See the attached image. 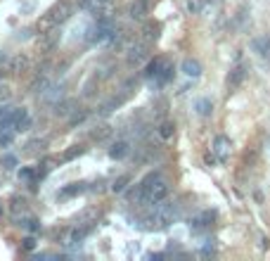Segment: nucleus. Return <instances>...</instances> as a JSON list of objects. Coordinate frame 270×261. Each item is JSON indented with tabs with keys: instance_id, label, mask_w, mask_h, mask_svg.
<instances>
[{
	"instance_id": "nucleus-5",
	"label": "nucleus",
	"mask_w": 270,
	"mask_h": 261,
	"mask_svg": "<svg viewBox=\"0 0 270 261\" xmlns=\"http://www.w3.org/2000/svg\"><path fill=\"white\" fill-rule=\"evenodd\" d=\"M247 74H249V69H247V64H244V62L234 64L233 69H230V74H228V91H237V88L244 83Z\"/></svg>"
},
{
	"instance_id": "nucleus-14",
	"label": "nucleus",
	"mask_w": 270,
	"mask_h": 261,
	"mask_svg": "<svg viewBox=\"0 0 270 261\" xmlns=\"http://www.w3.org/2000/svg\"><path fill=\"white\" fill-rule=\"evenodd\" d=\"M195 110H197L199 116H209V114L214 112V102L209 97H199L197 102H195Z\"/></svg>"
},
{
	"instance_id": "nucleus-20",
	"label": "nucleus",
	"mask_w": 270,
	"mask_h": 261,
	"mask_svg": "<svg viewBox=\"0 0 270 261\" xmlns=\"http://www.w3.org/2000/svg\"><path fill=\"white\" fill-rule=\"evenodd\" d=\"M88 233H90V225H88V228H76V230L72 233V242H81Z\"/></svg>"
},
{
	"instance_id": "nucleus-19",
	"label": "nucleus",
	"mask_w": 270,
	"mask_h": 261,
	"mask_svg": "<svg viewBox=\"0 0 270 261\" xmlns=\"http://www.w3.org/2000/svg\"><path fill=\"white\" fill-rule=\"evenodd\" d=\"M143 34H144V40H154V38L159 36V26L157 24H147Z\"/></svg>"
},
{
	"instance_id": "nucleus-22",
	"label": "nucleus",
	"mask_w": 270,
	"mask_h": 261,
	"mask_svg": "<svg viewBox=\"0 0 270 261\" xmlns=\"http://www.w3.org/2000/svg\"><path fill=\"white\" fill-rule=\"evenodd\" d=\"M19 178H24V181H34L36 173H34L31 168H21V171H19Z\"/></svg>"
},
{
	"instance_id": "nucleus-26",
	"label": "nucleus",
	"mask_w": 270,
	"mask_h": 261,
	"mask_svg": "<svg viewBox=\"0 0 270 261\" xmlns=\"http://www.w3.org/2000/svg\"><path fill=\"white\" fill-rule=\"evenodd\" d=\"M76 154H83V148H73L69 154H67V159H72V157H76Z\"/></svg>"
},
{
	"instance_id": "nucleus-17",
	"label": "nucleus",
	"mask_w": 270,
	"mask_h": 261,
	"mask_svg": "<svg viewBox=\"0 0 270 261\" xmlns=\"http://www.w3.org/2000/svg\"><path fill=\"white\" fill-rule=\"evenodd\" d=\"M73 107H76V100H67V102H57L54 105V114H59V116H67V114L73 112Z\"/></svg>"
},
{
	"instance_id": "nucleus-28",
	"label": "nucleus",
	"mask_w": 270,
	"mask_h": 261,
	"mask_svg": "<svg viewBox=\"0 0 270 261\" xmlns=\"http://www.w3.org/2000/svg\"><path fill=\"white\" fill-rule=\"evenodd\" d=\"M5 164H7V168L15 167V157H5Z\"/></svg>"
},
{
	"instance_id": "nucleus-4",
	"label": "nucleus",
	"mask_w": 270,
	"mask_h": 261,
	"mask_svg": "<svg viewBox=\"0 0 270 261\" xmlns=\"http://www.w3.org/2000/svg\"><path fill=\"white\" fill-rule=\"evenodd\" d=\"M114 34H116V31H114V21L109 17H100L88 29V40L90 43H105V40H109Z\"/></svg>"
},
{
	"instance_id": "nucleus-12",
	"label": "nucleus",
	"mask_w": 270,
	"mask_h": 261,
	"mask_svg": "<svg viewBox=\"0 0 270 261\" xmlns=\"http://www.w3.org/2000/svg\"><path fill=\"white\" fill-rule=\"evenodd\" d=\"M128 149L130 148H128L126 140H119V143H114V145L109 148V157H111V159H124L128 154Z\"/></svg>"
},
{
	"instance_id": "nucleus-18",
	"label": "nucleus",
	"mask_w": 270,
	"mask_h": 261,
	"mask_svg": "<svg viewBox=\"0 0 270 261\" xmlns=\"http://www.w3.org/2000/svg\"><path fill=\"white\" fill-rule=\"evenodd\" d=\"M128 183H130V176H121V178H116V181H114L111 190H114V192H124Z\"/></svg>"
},
{
	"instance_id": "nucleus-13",
	"label": "nucleus",
	"mask_w": 270,
	"mask_h": 261,
	"mask_svg": "<svg viewBox=\"0 0 270 261\" xmlns=\"http://www.w3.org/2000/svg\"><path fill=\"white\" fill-rule=\"evenodd\" d=\"M81 192H86V183H72V186L59 190V197L67 200V197H76V195H81Z\"/></svg>"
},
{
	"instance_id": "nucleus-3",
	"label": "nucleus",
	"mask_w": 270,
	"mask_h": 261,
	"mask_svg": "<svg viewBox=\"0 0 270 261\" xmlns=\"http://www.w3.org/2000/svg\"><path fill=\"white\" fill-rule=\"evenodd\" d=\"M73 12V5L72 2H67V0H62V2H57V5H53L43 17L38 19V31L40 34H45V31H53V29H57L59 24H64L67 19L72 17Z\"/></svg>"
},
{
	"instance_id": "nucleus-25",
	"label": "nucleus",
	"mask_w": 270,
	"mask_h": 261,
	"mask_svg": "<svg viewBox=\"0 0 270 261\" xmlns=\"http://www.w3.org/2000/svg\"><path fill=\"white\" fill-rule=\"evenodd\" d=\"M10 97V91H7V86H2L0 83V100H7Z\"/></svg>"
},
{
	"instance_id": "nucleus-11",
	"label": "nucleus",
	"mask_w": 270,
	"mask_h": 261,
	"mask_svg": "<svg viewBox=\"0 0 270 261\" xmlns=\"http://www.w3.org/2000/svg\"><path fill=\"white\" fill-rule=\"evenodd\" d=\"M182 74L190 76V78H199L201 76V64L197 59H185L182 62Z\"/></svg>"
},
{
	"instance_id": "nucleus-7",
	"label": "nucleus",
	"mask_w": 270,
	"mask_h": 261,
	"mask_svg": "<svg viewBox=\"0 0 270 261\" xmlns=\"http://www.w3.org/2000/svg\"><path fill=\"white\" fill-rule=\"evenodd\" d=\"M152 10V0H133L130 7H128V15L130 19H144Z\"/></svg>"
},
{
	"instance_id": "nucleus-2",
	"label": "nucleus",
	"mask_w": 270,
	"mask_h": 261,
	"mask_svg": "<svg viewBox=\"0 0 270 261\" xmlns=\"http://www.w3.org/2000/svg\"><path fill=\"white\" fill-rule=\"evenodd\" d=\"M178 205L176 202H166V200H162L159 205H154V211L144 219V228L147 230H162V228H166V225H171L176 219H178Z\"/></svg>"
},
{
	"instance_id": "nucleus-24",
	"label": "nucleus",
	"mask_w": 270,
	"mask_h": 261,
	"mask_svg": "<svg viewBox=\"0 0 270 261\" xmlns=\"http://www.w3.org/2000/svg\"><path fill=\"white\" fill-rule=\"evenodd\" d=\"M171 133H173V126H171V124H163V126H162V135H163V138H171Z\"/></svg>"
},
{
	"instance_id": "nucleus-16",
	"label": "nucleus",
	"mask_w": 270,
	"mask_h": 261,
	"mask_svg": "<svg viewBox=\"0 0 270 261\" xmlns=\"http://www.w3.org/2000/svg\"><path fill=\"white\" fill-rule=\"evenodd\" d=\"M15 135H17L15 129H0V148H10L15 143Z\"/></svg>"
},
{
	"instance_id": "nucleus-23",
	"label": "nucleus",
	"mask_w": 270,
	"mask_h": 261,
	"mask_svg": "<svg viewBox=\"0 0 270 261\" xmlns=\"http://www.w3.org/2000/svg\"><path fill=\"white\" fill-rule=\"evenodd\" d=\"M24 228H29L31 233H36V230H38V228H40V225H38V221H36V219H29V221L24 224Z\"/></svg>"
},
{
	"instance_id": "nucleus-9",
	"label": "nucleus",
	"mask_w": 270,
	"mask_h": 261,
	"mask_svg": "<svg viewBox=\"0 0 270 261\" xmlns=\"http://www.w3.org/2000/svg\"><path fill=\"white\" fill-rule=\"evenodd\" d=\"M144 57H147V40L133 43L130 50H128V62H130V64H140Z\"/></svg>"
},
{
	"instance_id": "nucleus-27",
	"label": "nucleus",
	"mask_w": 270,
	"mask_h": 261,
	"mask_svg": "<svg viewBox=\"0 0 270 261\" xmlns=\"http://www.w3.org/2000/svg\"><path fill=\"white\" fill-rule=\"evenodd\" d=\"M34 238H26V240H24V247H26V249H34Z\"/></svg>"
},
{
	"instance_id": "nucleus-8",
	"label": "nucleus",
	"mask_w": 270,
	"mask_h": 261,
	"mask_svg": "<svg viewBox=\"0 0 270 261\" xmlns=\"http://www.w3.org/2000/svg\"><path fill=\"white\" fill-rule=\"evenodd\" d=\"M252 50L261 57V59H268V62H270V36L252 38Z\"/></svg>"
},
{
	"instance_id": "nucleus-1",
	"label": "nucleus",
	"mask_w": 270,
	"mask_h": 261,
	"mask_svg": "<svg viewBox=\"0 0 270 261\" xmlns=\"http://www.w3.org/2000/svg\"><path fill=\"white\" fill-rule=\"evenodd\" d=\"M168 197V183L159 173H149L140 181V186L133 195V205H159L162 200Z\"/></svg>"
},
{
	"instance_id": "nucleus-21",
	"label": "nucleus",
	"mask_w": 270,
	"mask_h": 261,
	"mask_svg": "<svg viewBox=\"0 0 270 261\" xmlns=\"http://www.w3.org/2000/svg\"><path fill=\"white\" fill-rule=\"evenodd\" d=\"M19 69H26V57H15V62H12V72H19Z\"/></svg>"
},
{
	"instance_id": "nucleus-6",
	"label": "nucleus",
	"mask_w": 270,
	"mask_h": 261,
	"mask_svg": "<svg viewBox=\"0 0 270 261\" xmlns=\"http://www.w3.org/2000/svg\"><path fill=\"white\" fill-rule=\"evenodd\" d=\"M214 154H216V159L223 164L228 157H230V149H233V143H230V138H225V135H218L216 140H214Z\"/></svg>"
},
{
	"instance_id": "nucleus-10",
	"label": "nucleus",
	"mask_w": 270,
	"mask_h": 261,
	"mask_svg": "<svg viewBox=\"0 0 270 261\" xmlns=\"http://www.w3.org/2000/svg\"><path fill=\"white\" fill-rule=\"evenodd\" d=\"M114 0H81V7L88 10V12H95V15H102L105 10L111 7Z\"/></svg>"
},
{
	"instance_id": "nucleus-15",
	"label": "nucleus",
	"mask_w": 270,
	"mask_h": 261,
	"mask_svg": "<svg viewBox=\"0 0 270 261\" xmlns=\"http://www.w3.org/2000/svg\"><path fill=\"white\" fill-rule=\"evenodd\" d=\"M214 216H216L214 211H201L199 216L192 219V228H204V225H209L211 221H214Z\"/></svg>"
}]
</instances>
